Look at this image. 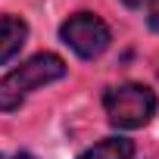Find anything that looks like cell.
<instances>
[{"label":"cell","instance_id":"4","mask_svg":"<svg viewBox=\"0 0 159 159\" xmlns=\"http://www.w3.org/2000/svg\"><path fill=\"white\" fill-rule=\"evenodd\" d=\"M28 41V25L19 16H0V66L10 62Z\"/></svg>","mask_w":159,"mask_h":159},{"label":"cell","instance_id":"2","mask_svg":"<svg viewBox=\"0 0 159 159\" xmlns=\"http://www.w3.org/2000/svg\"><path fill=\"white\" fill-rule=\"evenodd\" d=\"M103 109L116 128L134 131L156 116V94L143 84H119L103 94Z\"/></svg>","mask_w":159,"mask_h":159},{"label":"cell","instance_id":"8","mask_svg":"<svg viewBox=\"0 0 159 159\" xmlns=\"http://www.w3.org/2000/svg\"><path fill=\"white\" fill-rule=\"evenodd\" d=\"M13 159H38V156H31V153H19V156H13Z\"/></svg>","mask_w":159,"mask_h":159},{"label":"cell","instance_id":"6","mask_svg":"<svg viewBox=\"0 0 159 159\" xmlns=\"http://www.w3.org/2000/svg\"><path fill=\"white\" fill-rule=\"evenodd\" d=\"M147 22H150V28H153V31H159V7H156V10L147 16Z\"/></svg>","mask_w":159,"mask_h":159},{"label":"cell","instance_id":"1","mask_svg":"<svg viewBox=\"0 0 159 159\" xmlns=\"http://www.w3.org/2000/svg\"><path fill=\"white\" fill-rule=\"evenodd\" d=\"M66 75V62L56 56V53H38L31 56L28 62H22L19 69H13L3 81H0V112H10V109H19V103L50 84V81H59V78Z\"/></svg>","mask_w":159,"mask_h":159},{"label":"cell","instance_id":"7","mask_svg":"<svg viewBox=\"0 0 159 159\" xmlns=\"http://www.w3.org/2000/svg\"><path fill=\"white\" fill-rule=\"evenodd\" d=\"M128 7H143V3H153V0H125Z\"/></svg>","mask_w":159,"mask_h":159},{"label":"cell","instance_id":"5","mask_svg":"<svg viewBox=\"0 0 159 159\" xmlns=\"http://www.w3.org/2000/svg\"><path fill=\"white\" fill-rule=\"evenodd\" d=\"M131 156H134V143L128 137H106L91 150H84L78 159H131Z\"/></svg>","mask_w":159,"mask_h":159},{"label":"cell","instance_id":"3","mask_svg":"<svg viewBox=\"0 0 159 159\" xmlns=\"http://www.w3.org/2000/svg\"><path fill=\"white\" fill-rule=\"evenodd\" d=\"M59 38L81 59H94V56H100L109 47V28H106V22H100L91 13H78L69 22H62Z\"/></svg>","mask_w":159,"mask_h":159}]
</instances>
